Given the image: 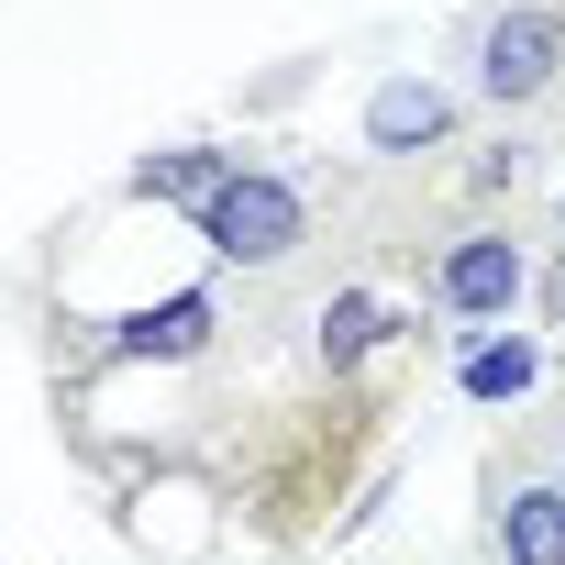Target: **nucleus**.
I'll return each instance as SVG.
<instances>
[{
  "instance_id": "1",
  "label": "nucleus",
  "mask_w": 565,
  "mask_h": 565,
  "mask_svg": "<svg viewBox=\"0 0 565 565\" xmlns=\"http://www.w3.org/2000/svg\"><path fill=\"white\" fill-rule=\"evenodd\" d=\"M377 422H388V388L377 377H322L311 399H277L255 411L244 455H233V499L266 543H300L322 521H344V488L355 466L377 455Z\"/></svg>"
},
{
  "instance_id": "2",
  "label": "nucleus",
  "mask_w": 565,
  "mask_h": 565,
  "mask_svg": "<svg viewBox=\"0 0 565 565\" xmlns=\"http://www.w3.org/2000/svg\"><path fill=\"white\" fill-rule=\"evenodd\" d=\"M200 244L222 255V266H289L300 244H311V200H300V178H277V167H222V189L200 200Z\"/></svg>"
},
{
  "instance_id": "3",
  "label": "nucleus",
  "mask_w": 565,
  "mask_h": 565,
  "mask_svg": "<svg viewBox=\"0 0 565 565\" xmlns=\"http://www.w3.org/2000/svg\"><path fill=\"white\" fill-rule=\"evenodd\" d=\"M477 499H488V554L499 565H565V466L499 444L488 477H477Z\"/></svg>"
},
{
  "instance_id": "4",
  "label": "nucleus",
  "mask_w": 565,
  "mask_h": 565,
  "mask_svg": "<svg viewBox=\"0 0 565 565\" xmlns=\"http://www.w3.org/2000/svg\"><path fill=\"white\" fill-rule=\"evenodd\" d=\"M521 300H532V244L510 222H477L433 255V311L444 322H510Z\"/></svg>"
},
{
  "instance_id": "5",
  "label": "nucleus",
  "mask_w": 565,
  "mask_h": 565,
  "mask_svg": "<svg viewBox=\"0 0 565 565\" xmlns=\"http://www.w3.org/2000/svg\"><path fill=\"white\" fill-rule=\"evenodd\" d=\"M565 78V12H543V0H510V12L477 23V100H543Z\"/></svg>"
},
{
  "instance_id": "6",
  "label": "nucleus",
  "mask_w": 565,
  "mask_h": 565,
  "mask_svg": "<svg viewBox=\"0 0 565 565\" xmlns=\"http://www.w3.org/2000/svg\"><path fill=\"white\" fill-rule=\"evenodd\" d=\"M455 122H466V100H455L444 78H422V67L377 78V89H366V111H355L366 156H433V145H455Z\"/></svg>"
},
{
  "instance_id": "7",
  "label": "nucleus",
  "mask_w": 565,
  "mask_h": 565,
  "mask_svg": "<svg viewBox=\"0 0 565 565\" xmlns=\"http://www.w3.org/2000/svg\"><path fill=\"white\" fill-rule=\"evenodd\" d=\"M100 333H111V344H100L111 366H189V355L222 333V300H211V289H178V300H156V311H134V322H100Z\"/></svg>"
},
{
  "instance_id": "8",
  "label": "nucleus",
  "mask_w": 565,
  "mask_h": 565,
  "mask_svg": "<svg viewBox=\"0 0 565 565\" xmlns=\"http://www.w3.org/2000/svg\"><path fill=\"white\" fill-rule=\"evenodd\" d=\"M455 388H466L477 411H510V399H532V388H543V344H532V333L477 322V344L455 355Z\"/></svg>"
},
{
  "instance_id": "9",
  "label": "nucleus",
  "mask_w": 565,
  "mask_h": 565,
  "mask_svg": "<svg viewBox=\"0 0 565 565\" xmlns=\"http://www.w3.org/2000/svg\"><path fill=\"white\" fill-rule=\"evenodd\" d=\"M377 344H399V311L377 289H333L322 300V377H366Z\"/></svg>"
},
{
  "instance_id": "10",
  "label": "nucleus",
  "mask_w": 565,
  "mask_h": 565,
  "mask_svg": "<svg viewBox=\"0 0 565 565\" xmlns=\"http://www.w3.org/2000/svg\"><path fill=\"white\" fill-rule=\"evenodd\" d=\"M222 167H233L222 145H167V156H145L122 189H134V200H189V211H200V200L222 189Z\"/></svg>"
}]
</instances>
